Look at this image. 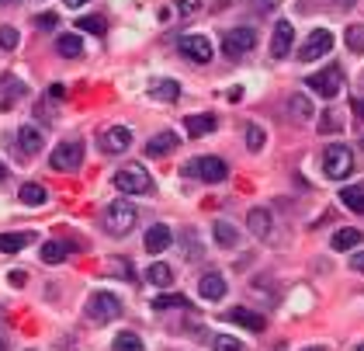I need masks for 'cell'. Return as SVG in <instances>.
Returning <instances> with one entry per match:
<instances>
[{
    "label": "cell",
    "instance_id": "1",
    "mask_svg": "<svg viewBox=\"0 0 364 351\" xmlns=\"http://www.w3.org/2000/svg\"><path fill=\"white\" fill-rule=\"evenodd\" d=\"M135 220H139V213H135L132 202H111V206L104 209V216H101V226H104L111 237H125V233H132Z\"/></svg>",
    "mask_w": 364,
    "mask_h": 351
},
{
    "label": "cell",
    "instance_id": "2",
    "mask_svg": "<svg viewBox=\"0 0 364 351\" xmlns=\"http://www.w3.org/2000/svg\"><path fill=\"white\" fill-rule=\"evenodd\" d=\"M115 188L125 195H146V191H153V177L146 174L142 164H128V167L115 171Z\"/></svg>",
    "mask_w": 364,
    "mask_h": 351
},
{
    "label": "cell",
    "instance_id": "3",
    "mask_svg": "<svg viewBox=\"0 0 364 351\" xmlns=\"http://www.w3.org/2000/svg\"><path fill=\"white\" fill-rule=\"evenodd\" d=\"M354 171V153L347 146H326L323 150V174L329 181H344Z\"/></svg>",
    "mask_w": 364,
    "mask_h": 351
},
{
    "label": "cell",
    "instance_id": "4",
    "mask_svg": "<svg viewBox=\"0 0 364 351\" xmlns=\"http://www.w3.org/2000/svg\"><path fill=\"white\" fill-rule=\"evenodd\" d=\"M181 174L202 177V181H208V184H219V181H226V177H229V164H226L222 157H198V160L184 164V171H181Z\"/></svg>",
    "mask_w": 364,
    "mask_h": 351
},
{
    "label": "cell",
    "instance_id": "5",
    "mask_svg": "<svg viewBox=\"0 0 364 351\" xmlns=\"http://www.w3.org/2000/svg\"><path fill=\"white\" fill-rule=\"evenodd\" d=\"M87 316H90L94 323H111V320L121 316V299L111 296V292H94V296L87 299Z\"/></svg>",
    "mask_w": 364,
    "mask_h": 351
},
{
    "label": "cell",
    "instance_id": "6",
    "mask_svg": "<svg viewBox=\"0 0 364 351\" xmlns=\"http://www.w3.org/2000/svg\"><path fill=\"white\" fill-rule=\"evenodd\" d=\"M333 49V32H326V28H316V32H309L305 35V42L298 45V63H313V59H323L326 52Z\"/></svg>",
    "mask_w": 364,
    "mask_h": 351
},
{
    "label": "cell",
    "instance_id": "7",
    "mask_svg": "<svg viewBox=\"0 0 364 351\" xmlns=\"http://www.w3.org/2000/svg\"><path fill=\"white\" fill-rule=\"evenodd\" d=\"M305 84L316 90V94H323V97H336V94L344 90V70H340L336 63H329L323 73H313V77H305Z\"/></svg>",
    "mask_w": 364,
    "mask_h": 351
},
{
    "label": "cell",
    "instance_id": "8",
    "mask_svg": "<svg viewBox=\"0 0 364 351\" xmlns=\"http://www.w3.org/2000/svg\"><path fill=\"white\" fill-rule=\"evenodd\" d=\"M80 164H83L80 143H70V139H66V143H59V146L49 153V167H52V171H77Z\"/></svg>",
    "mask_w": 364,
    "mask_h": 351
},
{
    "label": "cell",
    "instance_id": "9",
    "mask_svg": "<svg viewBox=\"0 0 364 351\" xmlns=\"http://www.w3.org/2000/svg\"><path fill=\"white\" fill-rule=\"evenodd\" d=\"M253 45H257L253 28H233V32L222 35V49H226L229 59H240V56H246V52H253Z\"/></svg>",
    "mask_w": 364,
    "mask_h": 351
},
{
    "label": "cell",
    "instance_id": "10",
    "mask_svg": "<svg viewBox=\"0 0 364 351\" xmlns=\"http://www.w3.org/2000/svg\"><path fill=\"white\" fill-rule=\"evenodd\" d=\"M97 146H101L108 157H119V153H125V150L132 146V129L111 126V129H104L101 136H97Z\"/></svg>",
    "mask_w": 364,
    "mask_h": 351
},
{
    "label": "cell",
    "instance_id": "11",
    "mask_svg": "<svg viewBox=\"0 0 364 351\" xmlns=\"http://www.w3.org/2000/svg\"><path fill=\"white\" fill-rule=\"evenodd\" d=\"M181 52L195 63H212V42L205 35H184L181 39Z\"/></svg>",
    "mask_w": 364,
    "mask_h": 351
},
{
    "label": "cell",
    "instance_id": "12",
    "mask_svg": "<svg viewBox=\"0 0 364 351\" xmlns=\"http://www.w3.org/2000/svg\"><path fill=\"white\" fill-rule=\"evenodd\" d=\"M291 42H295L291 21H278V25H274V39H271V56H274V59H284V56L291 52Z\"/></svg>",
    "mask_w": 364,
    "mask_h": 351
},
{
    "label": "cell",
    "instance_id": "13",
    "mask_svg": "<svg viewBox=\"0 0 364 351\" xmlns=\"http://www.w3.org/2000/svg\"><path fill=\"white\" fill-rule=\"evenodd\" d=\"M198 292H202V299H208V303H219L226 296V278L219 271H208V275H202V282H198Z\"/></svg>",
    "mask_w": 364,
    "mask_h": 351
},
{
    "label": "cell",
    "instance_id": "14",
    "mask_svg": "<svg viewBox=\"0 0 364 351\" xmlns=\"http://www.w3.org/2000/svg\"><path fill=\"white\" fill-rule=\"evenodd\" d=\"M170 240H174V237H170V226L157 222V226H150V230H146V240H142V244H146V251H150V254H163V251L170 247Z\"/></svg>",
    "mask_w": 364,
    "mask_h": 351
},
{
    "label": "cell",
    "instance_id": "15",
    "mask_svg": "<svg viewBox=\"0 0 364 351\" xmlns=\"http://www.w3.org/2000/svg\"><path fill=\"white\" fill-rule=\"evenodd\" d=\"M177 132H160V136H153L150 143H146V157H170L174 150H177Z\"/></svg>",
    "mask_w": 364,
    "mask_h": 351
},
{
    "label": "cell",
    "instance_id": "16",
    "mask_svg": "<svg viewBox=\"0 0 364 351\" xmlns=\"http://www.w3.org/2000/svg\"><path fill=\"white\" fill-rule=\"evenodd\" d=\"M18 146H21L25 157H35L42 150V132L35 129V126H21V129H18Z\"/></svg>",
    "mask_w": 364,
    "mask_h": 351
},
{
    "label": "cell",
    "instance_id": "17",
    "mask_svg": "<svg viewBox=\"0 0 364 351\" xmlns=\"http://www.w3.org/2000/svg\"><path fill=\"white\" fill-rule=\"evenodd\" d=\"M226 316H229L233 323H240V327H246V331H264V313H253V309L236 307V309H229Z\"/></svg>",
    "mask_w": 364,
    "mask_h": 351
},
{
    "label": "cell",
    "instance_id": "18",
    "mask_svg": "<svg viewBox=\"0 0 364 351\" xmlns=\"http://www.w3.org/2000/svg\"><path fill=\"white\" fill-rule=\"evenodd\" d=\"M246 230H250L253 237H267V233H271V213H267V209H250Z\"/></svg>",
    "mask_w": 364,
    "mask_h": 351
},
{
    "label": "cell",
    "instance_id": "19",
    "mask_svg": "<svg viewBox=\"0 0 364 351\" xmlns=\"http://www.w3.org/2000/svg\"><path fill=\"white\" fill-rule=\"evenodd\" d=\"M150 94H153L157 101H166V105H170V101H177V97H181V84L163 77V81H153V84H150Z\"/></svg>",
    "mask_w": 364,
    "mask_h": 351
},
{
    "label": "cell",
    "instance_id": "20",
    "mask_svg": "<svg viewBox=\"0 0 364 351\" xmlns=\"http://www.w3.org/2000/svg\"><path fill=\"white\" fill-rule=\"evenodd\" d=\"M212 233H215L219 247H236V244H240V230H236L233 222H226V220L215 222V226H212Z\"/></svg>",
    "mask_w": 364,
    "mask_h": 351
},
{
    "label": "cell",
    "instance_id": "21",
    "mask_svg": "<svg viewBox=\"0 0 364 351\" xmlns=\"http://www.w3.org/2000/svg\"><path fill=\"white\" fill-rule=\"evenodd\" d=\"M32 244V233H0V251L4 254H18Z\"/></svg>",
    "mask_w": 364,
    "mask_h": 351
},
{
    "label": "cell",
    "instance_id": "22",
    "mask_svg": "<svg viewBox=\"0 0 364 351\" xmlns=\"http://www.w3.org/2000/svg\"><path fill=\"white\" fill-rule=\"evenodd\" d=\"M361 240H364L361 230H336L333 233V251H354Z\"/></svg>",
    "mask_w": 364,
    "mask_h": 351
},
{
    "label": "cell",
    "instance_id": "23",
    "mask_svg": "<svg viewBox=\"0 0 364 351\" xmlns=\"http://www.w3.org/2000/svg\"><path fill=\"white\" fill-rule=\"evenodd\" d=\"M184 129H188L191 139H198V136L215 129V119H212V115H188V119H184Z\"/></svg>",
    "mask_w": 364,
    "mask_h": 351
},
{
    "label": "cell",
    "instance_id": "24",
    "mask_svg": "<svg viewBox=\"0 0 364 351\" xmlns=\"http://www.w3.org/2000/svg\"><path fill=\"white\" fill-rule=\"evenodd\" d=\"M18 198H21L25 206H42V202H49V191H45L42 184H35V181H28V184H21Z\"/></svg>",
    "mask_w": 364,
    "mask_h": 351
},
{
    "label": "cell",
    "instance_id": "25",
    "mask_svg": "<svg viewBox=\"0 0 364 351\" xmlns=\"http://www.w3.org/2000/svg\"><path fill=\"white\" fill-rule=\"evenodd\" d=\"M56 49H59V56L77 59V56H83V39L80 35H59V39H56Z\"/></svg>",
    "mask_w": 364,
    "mask_h": 351
},
{
    "label": "cell",
    "instance_id": "26",
    "mask_svg": "<svg viewBox=\"0 0 364 351\" xmlns=\"http://www.w3.org/2000/svg\"><path fill=\"white\" fill-rule=\"evenodd\" d=\"M340 202H344L351 213H361V216H364V188H361V184L344 188V191H340Z\"/></svg>",
    "mask_w": 364,
    "mask_h": 351
},
{
    "label": "cell",
    "instance_id": "27",
    "mask_svg": "<svg viewBox=\"0 0 364 351\" xmlns=\"http://www.w3.org/2000/svg\"><path fill=\"white\" fill-rule=\"evenodd\" d=\"M66 254H70V247H66L63 240H45V244H42V261L45 264H59Z\"/></svg>",
    "mask_w": 364,
    "mask_h": 351
},
{
    "label": "cell",
    "instance_id": "28",
    "mask_svg": "<svg viewBox=\"0 0 364 351\" xmlns=\"http://www.w3.org/2000/svg\"><path fill=\"white\" fill-rule=\"evenodd\" d=\"M153 309L163 313V309H191V299L188 296H177V292H166V296H157L153 299Z\"/></svg>",
    "mask_w": 364,
    "mask_h": 351
},
{
    "label": "cell",
    "instance_id": "29",
    "mask_svg": "<svg viewBox=\"0 0 364 351\" xmlns=\"http://www.w3.org/2000/svg\"><path fill=\"white\" fill-rule=\"evenodd\" d=\"M77 32L104 35V32H108V21H104V18H97V14H83V18H77Z\"/></svg>",
    "mask_w": 364,
    "mask_h": 351
},
{
    "label": "cell",
    "instance_id": "30",
    "mask_svg": "<svg viewBox=\"0 0 364 351\" xmlns=\"http://www.w3.org/2000/svg\"><path fill=\"white\" fill-rule=\"evenodd\" d=\"M288 112L298 115V119H313V101H309L305 94H291V97H288Z\"/></svg>",
    "mask_w": 364,
    "mask_h": 351
},
{
    "label": "cell",
    "instance_id": "31",
    "mask_svg": "<svg viewBox=\"0 0 364 351\" xmlns=\"http://www.w3.org/2000/svg\"><path fill=\"white\" fill-rule=\"evenodd\" d=\"M111 348L115 351H146L142 348V341H139V334H132V331H121L119 338L111 341Z\"/></svg>",
    "mask_w": 364,
    "mask_h": 351
},
{
    "label": "cell",
    "instance_id": "32",
    "mask_svg": "<svg viewBox=\"0 0 364 351\" xmlns=\"http://www.w3.org/2000/svg\"><path fill=\"white\" fill-rule=\"evenodd\" d=\"M146 278H150L153 285H170V282H174V271H170L163 261H153L150 264V271H146Z\"/></svg>",
    "mask_w": 364,
    "mask_h": 351
},
{
    "label": "cell",
    "instance_id": "33",
    "mask_svg": "<svg viewBox=\"0 0 364 351\" xmlns=\"http://www.w3.org/2000/svg\"><path fill=\"white\" fill-rule=\"evenodd\" d=\"M344 42L351 52H364V25H351L347 32H344Z\"/></svg>",
    "mask_w": 364,
    "mask_h": 351
},
{
    "label": "cell",
    "instance_id": "34",
    "mask_svg": "<svg viewBox=\"0 0 364 351\" xmlns=\"http://www.w3.org/2000/svg\"><path fill=\"white\" fill-rule=\"evenodd\" d=\"M111 275L132 282V278H135V268H132V261H125V258H111Z\"/></svg>",
    "mask_w": 364,
    "mask_h": 351
},
{
    "label": "cell",
    "instance_id": "35",
    "mask_svg": "<svg viewBox=\"0 0 364 351\" xmlns=\"http://www.w3.org/2000/svg\"><path fill=\"white\" fill-rule=\"evenodd\" d=\"M212 348L215 351H243V345L236 338H229V334H215V338H212Z\"/></svg>",
    "mask_w": 364,
    "mask_h": 351
},
{
    "label": "cell",
    "instance_id": "36",
    "mask_svg": "<svg viewBox=\"0 0 364 351\" xmlns=\"http://www.w3.org/2000/svg\"><path fill=\"white\" fill-rule=\"evenodd\" d=\"M18 39H21V35H18V28L0 25V49H7V52H11V49H18Z\"/></svg>",
    "mask_w": 364,
    "mask_h": 351
},
{
    "label": "cell",
    "instance_id": "37",
    "mask_svg": "<svg viewBox=\"0 0 364 351\" xmlns=\"http://www.w3.org/2000/svg\"><path fill=\"white\" fill-rule=\"evenodd\" d=\"M264 143H267V136H264V129H257V126H250L246 129V146L257 153V150H264Z\"/></svg>",
    "mask_w": 364,
    "mask_h": 351
},
{
    "label": "cell",
    "instance_id": "38",
    "mask_svg": "<svg viewBox=\"0 0 364 351\" xmlns=\"http://www.w3.org/2000/svg\"><path fill=\"white\" fill-rule=\"evenodd\" d=\"M181 244L188 247V261H198V258H202V247H198V240H195V230H188Z\"/></svg>",
    "mask_w": 364,
    "mask_h": 351
},
{
    "label": "cell",
    "instance_id": "39",
    "mask_svg": "<svg viewBox=\"0 0 364 351\" xmlns=\"http://www.w3.org/2000/svg\"><path fill=\"white\" fill-rule=\"evenodd\" d=\"M344 129V122H340V115L336 112H326L323 122H320V132H340Z\"/></svg>",
    "mask_w": 364,
    "mask_h": 351
},
{
    "label": "cell",
    "instance_id": "40",
    "mask_svg": "<svg viewBox=\"0 0 364 351\" xmlns=\"http://www.w3.org/2000/svg\"><path fill=\"white\" fill-rule=\"evenodd\" d=\"M35 25H39V28H56V25H59V18H56V14H39V18H35Z\"/></svg>",
    "mask_w": 364,
    "mask_h": 351
},
{
    "label": "cell",
    "instance_id": "41",
    "mask_svg": "<svg viewBox=\"0 0 364 351\" xmlns=\"http://www.w3.org/2000/svg\"><path fill=\"white\" fill-rule=\"evenodd\" d=\"M351 268L364 275V251H354V254H351Z\"/></svg>",
    "mask_w": 364,
    "mask_h": 351
},
{
    "label": "cell",
    "instance_id": "42",
    "mask_svg": "<svg viewBox=\"0 0 364 351\" xmlns=\"http://www.w3.org/2000/svg\"><path fill=\"white\" fill-rule=\"evenodd\" d=\"M351 112H354V115L364 122V97H351Z\"/></svg>",
    "mask_w": 364,
    "mask_h": 351
},
{
    "label": "cell",
    "instance_id": "43",
    "mask_svg": "<svg viewBox=\"0 0 364 351\" xmlns=\"http://www.w3.org/2000/svg\"><path fill=\"white\" fill-rule=\"evenodd\" d=\"M25 282H28L25 271H11V285H25Z\"/></svg>",
    "mask_w": 364,
    "mask_h": 351
},
{
    "label": "cell",
    "instance_id": "44",
    "mask_svg": "<svg viewBox=\"0 0 364 351\" xmlns=\"http://www.w3.org/2000/svg\"><path fill=\"white\" fill-rule=\"evenodd\" d=\"M49 94H52L56 101H63V97H66V88H63V84H52V88H49Z\"/></svg>",
    "mask_w": 364,
    "mask_h": 351
},
{
    "label": "cell",
    "instance_id": "45",
    "mask_svg": "<svg viewBox=\"0 0 364 351\" xmlns=\"http://www.w3.org/2000/svg\"><path fill=\"white\" fill-rule=\"evenodd\" d=\"M177 11H181V14H191L195 4H191V0H177Z\"/></svg>",
    "mask_w": 364,
    "mask_h": 351
},
{
    "label": "cell",
    "instance_id": "46",
    "mask_svg": "<svg viewBox=\"0 0 364 351\" xmlns=\"http://www.w3.org/2000/svg\"><path fill=\"white\" fill-rule=\"evenodd\" d=\"M83 4H90V0H66V7H83Z\"/></svg>",
    "mask_w": 364,
    "mask_h": 351
},
{
    "label": "cell",
    "instance_id": "47",
    "mask_svg": "<svg viewBox=\"0 0 364 351\" xmlns=\"http://www.w3.org/2000/svg\"><path fill=\"white\" fill-rule=\"evenodd\" d=\"M333 4H336V7H351L354 0H333Z\"/></svg>",
    "mask_w": 364,
    "mask_h": 351
},
{
    "label": "cell",
    "instance_id": "48",
    "mask_svg": "<svg viewBox=\"0 0 364 351\" xmlns=\"http://www.w3.org/2000/svg\"><path fill=\"white\" fill-rule=\"evenodd\" d=\"M302 351H326V348H320V345H313V348H302Z\"/></svg>",
    "mask_w": 364,
    "mask_h": 351
},
{
    "label": "cell",
    "instance_id": "49",
    "mask_svg": "<svg viewBox=\"0 0 364 351\" xmlns=\"http://www.w3.org/2000/svg\"><path fill=\"white\" fill-rule=\"evenodd\" d=\"M0 351H7V341H4V338H0Z\"/></svg>",
    "mask_w": 364,
    "mask_h": 351
},
{
    "label": "cell",
    "instance_id": "50",
    "mask_svg": "<svg viewBox=\"0 0 364 351\" xmlns=\"http://www.w3.org/2000/svg\"><path fill=\"white\" fill-rule=\"evenodd\" d=\"M4 174H7V171H4V164H0V181H4Z\"/></svg>",
    "mask_w": 364,
    "mask_h": 351
},
{
    "label": "cell",
    "instance_id": "51",
    "mask_svg": "<svg viewBox=\"0 0 364 351\" xmlns=\"http://www.w3.org/2000/svg\"><path fill=\"white\" fill-rule=\"evenodd\" d=\"M0 4H18V0H0Z\"/></svg>",
    "mask_w": 364,
    "mask_h": 351
},
{
    "label": "cell",
    "instance_id": "52",
    "mask_svg": "<svg viewBox=\"0 0 364 351\" xmlns=\"http://www.w3.org/2000/svg\"><path fill=\"white\" fill-rule=\"evenodd\" d=\"M354 351H364V345H358V348H354Z\"/></svg>",
    "mask_w": 364,
    "mask_h": 351
},
{
    "label": "cell",
    "instance_id": "53",
    "mask_svg": "<svg viewBox=\"0 0 364 351\" xmlns=\"http://www.w3.org/2000/svg\"><path fill=\"white\" fill-rule=\"evenodd\" d=\"M361 146H364V136H361Z\"/></svg>",
    "mask_w": 364,
    "mask_h": 351
}]
</instances>
